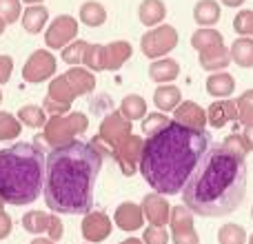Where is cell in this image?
Returning a JSON list of instances; mask_svg holds the SVG:
<instances>
[{"label":"cell","instance_id":"obj_23","mask_svg":"<svg viewBox=\"0 0 253 244\" xmlns=\"http://www.w3.org/2000/svg\"><path fill=\"white\" fill-rule=\"evenodd\" d=\"M167 16V7L162 0H142L138 7V18L144 27H158Z\"/></svg>","mask_w":253,"mask_h":244},{"label":"cell","instance_id":"obj_47","mask_svg":"<svg viewBox=\"0 0 253 244\" xmlns=\"http://www.w3.org/2000/svg\"><path fill=\"white\" fill-rule=\"evenodd\" d=\"M120 244H144L142 240H138V238H126V240H123Z\"/></svg>","mask_w":253,"mask_h":244},{"label":"cell","instance_id":"obj_55","mask_svg":"<svg viewBox=\"0 0 253 244\" xmlns=\"http://www.w3.org/2000/svg\"><path fill=\"white\" fill-rule=\"evenodd\" d=\"M87 244H89V242H87Z\"/></svg>","mask_w":253,"mask_h":244},{"label":"cell","instance_id":"obj_48","mask_svg":"<svg viewBox=\"0 0 253 244\" xmlns=\"http://www.w3.org/2000/svg\"><path fill=\"white\" fill-rule=\"evenodd\" d=\"M2 34H4V20L0 18V36H2Z\"/></svg>","mask_w":253,"mask_h":244},{"label":"cell","instance_id":"obj_26","mask_svg":"<svg viewBox=\"0 0 253 244\" xmlns=\"http://www.w3.org/2000/svg\"><path fill=\"white\" fill-rule=\"evenodd\" d=\"M153 102L160 111H175L178 105L182 102V93L175 84H160L153 93Z\"/></svg>","mask_w":253,"mask_h":244},{"label":"cell","instance_id":"obj_18","mask_svg":"<svg viewBox=\"0 0 253 244\" xmlns=\"http://www.w3.org/2000/svg\"><path fill=\"white\" fill-rule=\"evenodd\" d=\"M198 62H200L202 69L215 74V71H222L224 67L231 65V53H229V47L218 44V47H211L207 51L198 53Z\"/></svg>","mask_w":253,"mask_h":244},{"label":"cell","instance_id":"obj_20","mask_svg":"<svg viewBox=\"0 0 253 244\" xmlns=\"http://www.w3.org/2000/svg\"><path fill=\"white\" fill-rule=\"evenodd\" d=\"M180 76V65L173 58H160V60H153L149 65V78L153 82H173Z\"/></svg>","mask_w":253,"mask_h":244},{"label":"cell","instance_id":"obj_42","mask_svg":"<svg viewBox=\"0 0 253 244\" xmlns=\"http://www.w3.org/2000/svg\"><path fill=\"white\" fill-rule=\"evenodd\" d=\"M11 71H13L11 56H2V53H0V84L9 82V78H11Z\"/></svg>","mask_w":253,"mask_h":244},{"label":"cell","instance_id":"obj_50","mask_svg":"<svg viewBox=\"0 0 253 244\" xmlns=\"http://www.w3.org/2000/svg\"><path fill=\"white\" fill-rule=\"evenodd\" d=\"M247 244H253V233H251L249 238H247Z\"/></svg>","mask_w":253,"mask_h":244},{"label":"cell","instance_id":"obj_19","mask_svg":"<svg viewBox=\"0 0 253 244\" xmlns=\"http://www.w3.org/2000/svg\"><path fill=\"white\" fill-rule=\"evenodd\" d=\"M133 53V47L126 40H114L105 44V71H118Z\"/></svg>","mask_w":253,"mask_h":244},{"label":"cell","instance_id":"obj_28","mask_svg":"<svg viewBox=\"0 0 253 244\" xmlns=\"http://www.w3.org/2000/svg\"><path fill=\"white\" fill-rule=\"evenodd\" d=\"M120 114L125 116L126 120H142L144 116H147V100H144L142 96H138V93H129V96L123 98V102H120Z\"/></svg>","mask_w":253,"mask_h":244},{"label":"cell","instance_id":"obj_35","mask_svg":"<svg viewBox=\"0 0 253 244\" xmlns=\"http://www.w3.org/2000/svg\"><path fill=\"white\" fill-rule=\"evenodd\" d=\"M89 42H84V40H74V42H69L65 49H62V60L67 62V65H83V56L84 51H87Z\"/></svg>","mask_w":253,"mask_h":244},{"label":"cell","instance_id":"obj_16","mask_svg":"<svg viewBox=\"0 0 253 244\" xmlns=\"http://www.w3.org/2000/svg\"><path fill=\"white\" fill-rule=\"evenodd\" d=\"M114 222L120 231H126V233L138 231V229H142V224H144L142 206L135 204V202H123L114 213Z\"/></svg>","mask_w":253,"mask_h":244},{"label":"cell","instance_id":"obj_45","mask_svg":"<svg viewBox=\"0 0 253 244\" xmlns=\"http://www.w3.org/2000/svg\"><path fill=\"white\" fill-rule=\"evenodd\" d=\"M220 2L224 7H240V4H245V0H220Z\"/></svg>","mask_w":253,"mask_h":244},{"label":"cell","instance_id":"obj_5","mask_svg":"<svg viewBox=\"0 0 253 244\" xmlns=\"http://www.w3.org/2000/svg\"><path fill=\"white\" fill-rule=\"evenodd\" d=\"M93 89H96V76L89 69H84V67H71L69 71L56 76V78L49 82L47 98L60 102V105L71 107V102H74L76 98L87 96Z\"/></svg>","mask_w":253,"mask_h":244},{"label":"cell","instance_id":"obj_44","mask_svg":"<svg viewBox=\"0 0 253 244\" xmlns=\"http://www.w3.org/2000/svg\"><path fill=\"white\" fill-rule=\"evenodd\" d=\"M242 138H245L249 151H253V124H247L245 126V131H242Z\"/></svg>","mask_w":253,"mask_h":244},{"label":"cell","instance_id":"obj_24","mask_svg":"<svg viewBox=\"0 0 253 244\" xmlns=\"http://www.w3.org/2000/svg\"><path fill=\"white\" fill-rule=\"evenodd\" d=\"M222 16L218 0H198L193 7V20L200 27H213Z\"/></svg>","mask_w":253,"mask_h":244},{"label":"cell","instance_id":"obj_15","mask_svg":"<svg viewBox=\"0 0 253 244\" xmlns=\"http://www.w3.org/2000/svg\"><path fill=\"white\" fill-rule=\"evenodd\" d=\"M173 122L193 131H207V111L196 102H180L173 111Z\"/></svg>","mask_w":253,"mask_h":244},{"label":"cell","instance_id":"obj_21","mask_svg":"<svg viewBox=\"0 0 253 244\" xmlns=\"http://www.w3.org/2000/svg\"><path fill=\"white\" fill-rule=\"evenodd\" d=\"M20 18L27 34H40L49 20V9L42 7V4H29L27 9H22Z\"/></svg>","mask_w":253,"mask_h":244},{"label":"cell","instance_id":"obj_25","mask_svg":"<svg viewBox=\"0 0 253 244\" xmlns=\"http://www.w3.org/2000/svg\"><path fill=\"white\" fill-rule=\"evenodd\" d=\"M229 53H231V62H236L242 69L253 67V38H249V36L236 38L229 47Z\"/></svg>","mask_w":253,"mask_h":244},{"label":"cell","instance_id":"obj_34","mask_svg":"<svg viewBox=\"0 0 253 244\" xmlns=\"http://www.w3.org/2000/svg\"><path fill=\"white\" fill-rule=\"evenodd\" d=\"M220 244H247V231L240 224H222L218 231Z\"/></svg>","mask_w":253,"mask_h":244},{"label":"cell","instance_id":"obj_3","mask_svg":"<svg viewBox=\"0 0 253 244\" xmlns=\"http://www.w3.org/2000/svg\"><path fill=\"white\" fill-rule=\"evenodd\" d=\"M209 149V133L193 131L171 120L156 135L144 140L138 171L144 182L160 196L182 193L189 175Z\"/></svg>","mask_w":253,"mask_h":244},{"label":"cell","instance_id":"obj_11","mask_svg":"<svg viewBox=\"0 0 253 244\" xmlns=\"http://www.w3.org/2000/svg\"><path fill=\"white\" fill-rule=\"evenodd\" d=\"M56 67L58 62L53 58V53L47 51V49H38V51H34L27 58L25 67H22V78H25V82L31 84L44 82V80H49L56 74Z\"/></svg>","mask_w":253,"mask_h":244},{"label":"cell","instance_id":"obj_51","mask_svg":"<svg viewBox=\"0 0 253 244\" xmlns=\"http://www.w3.org/2000/svg\"><path fill=\"white\" fill-rule=\"evenodd\" d=\"M2 206H4V200H2V198H0V211H4Z\"/></svg>","mask_w":253,"mask_h":244},{"label":"cell","instance_id":"obj_30","mask_svg":"<svg viewBox=\"0 0 253 244\" xmlns=\"http://www.w3.org/2000/svg\"><path fill=\"white\" fill-rule=\"evenodd\" d=\"M51 218L53 213H47V211H27L22 215V229L29 233H47Z\"/></svg>","mask_w":253,"mask_h":244},{"label":"cell","instance_id":"obj_53","mask_svg":"<svg viewBox=\"0 0 253 244\" xmlns=\"http://www.w3.org/2000/svg\"><path fill=\"white\" fill-rule=\"evenodd\" d=\"M0 102H2V91H0Z\"/></svg>","mask_w":253,"mask_h":244},{"label":"cell","instance_id":"obj_37","mask_svg":"<svg viewBox=\"0 0 253 244\" xmlns=\"http://www.w3.org/2000/svg\"><path fill=\"white\" fill-rule=\"evenodd\" d=\"M169 122L171 120L167 118L165 114H160V111H156V114H147L142 118V133H147V138L149 135H156L158 131H162Z\"/></svg>","mask_w":253,"mask_h":244},{"label":"cell","instance_id":"obj_12","mask_svg":"<svg viewBox=\"0 0 253 244\" xmlns=\"http://www.w3.org/2000/svg\"><path fill=\"white\" fill-rule=\"evenodd\" d=\"M78 36V20L74 16H62L53 18L51 25L44 31V44L49 49H65L69 42H74Z\"/></svg>","mask_w":253,"mask_h":244},{"label":"cell","instance_id":"obj_32","mask_svg":"<svg viewBox=\"0 0 253 244\" xmlns=\"http://www.w3.org/2000/svg\"><path fill=\"white\" fill-rule=\"evenodd\" d=\"M22 124L9 111H0V142H9V140H16V135H20Z\"/></svg>","mask_w":253,"mask_h":244},{"label":"cell","instance_id":"obj_8","mask_svg":"<svg viewBox=\"0 0 253 244\" xmlns=\"http://www.w3.org/2000/svg\"><path fill=\"white\" fill-rule=\"evenodd\" d=\"M175 47H178V31L171 25H158L140 38V49L151 60H160Z\"/></svg>","mask_w":253,"mask_h":244},{"label":"cell","instance_id":"obj_33","mask_svg":"<svg viewBox=\"0 0 253 244\" xmlns=\"http://www.w3.org/2000/svg\"><path fill=\"white\" fill-rule=\"evenodd\" d=\"M83 65L84 69L93 71H105V44H89L87 51L83 56Z\"/></svg>","mask_w":253,"mask_h":244},{"label":"cell","instance_id":"obj_2","mask_svg":"<svg viewBox=\"0 0 253 244\" xmlns=\"http://www.w3.org/2000/svg\"><path fill=\"white\" fill-rule=\"evenodd\" d=\"M245 196L247 160L222 144H209L182 189V204L193 215L220 218L233 213L245 202Z\"/></svg>","mask_w":253,"mask_h":244},{"label":"cell","instance_id":"obj_38","mask_svg":"<svg viewBox=\"0 0 253 244\" xmlns=\"http://www.w3.org/2000/svg\"><path fill=\"white\" fill-rule=\"evenodd\" d=\"M22 16L20 0H0V18L4 20V25L16 22Z\"/></svg>","mask_w":253,"mask_h":244},{"label":"cell","instance_id":"obj_10","mask_svg":"<svg viewBox=\"0 0 253 244\" xmlns=\"http://www.w3.org/2000/svg\"><path fill=\"white\" fill-rule=\"evenodd\" d=\"M142 147H144V140L140 138V135L131 133V135H126L114 151H111L116 164L120 166L123 175H126V178H131L133 173H138L140 158H142Z\"/></svg>","mask_w":253,"mask_h":244},{"label":"cell","instance_id":"obj_39","mask_svg":"<svg viewBox=\"0 0 253 244\" xmlns=\"http://www.w3.org/2000/svg\"><path fill=\"white\" fill-rule=\"evenodd\" d=\"M222 147L227 149V151H231V153H236V156H240V158H247V153H249V147H247V142H245V138H242V133H231V135H227V138H224V142H222Z\"/></svg>","mask_w":253,"mask_h":244},{"label":"cell","instance_id":"obj_4","mask_svg":"<svg viewBox=\"0 0 253 244\" xmlns=\"http://www.w3.org/2000/svg\"><path fill=\"white\" fill-rule=\"evenodd\" d=\"M44 187V151L38 144L18 142L0 149V198L4 204L36 202Z\"/></svg>","mask_w":253,"mask_h":244},{"label":"cell","instance_id":"obj_27","mask_svg":"<svg viewBox=\"0 0 253 244\" xmlns=\"http://www.w3.org/2000/svg\"><path fill=\"white\" fill-rule=\"evenodd\" d=\"M218 44H224V38L218 29H211V27H200V29H196L191 36V47L196 49L198 53L207 51V49H211V47H218Z\"/></svg>","mask_w":253,"mask_h":244},{"label":"cell","instance_id":"obj_1","mask_svg":"<svg viewBox=\"0 0 253 244\" xmlns=\"http://www.w3.org/2000/svg\"><path fill=\"white\" fill-rule=\"evenodd\" d=\"M102 169V156L91 142L74 140L51 149L44 158V204L53 213L87 215L93 206V189Z\"/></svg>","mask_w":253,"mask_h":244},{"label":"cell","instance_id":"obj_6","mask_svg":"<svg viewBox=\"0 0 253 244\" xmlns=\"http://www.w3.org/2000/svg\"><path fill=\"white\" fill-rule=\"evenodd\" d=\"M89 129V118L80 111H69L65 116H51L47 124L42 126L40 140L47 144L49 149H58L65 144L74 142L78 135H83Z\"/></svg>","mask_w":253,"mask_h":244},{"label":"cell","instance_id":"obj_13","mask_svg":"<svg viewBox=\"0 0 253 244\" xmlns=\"http://www.w3.org/2000/svg\"><path fill=\"white\" fill-rule=\"evenodd\" d=\"M111 229H114V224H111L109 215L102 213V211H89L83 218V224H80L83 238L89 244L107 240V238L111 236Z\"/></svg>","mask_w":253,"mask_h":244},{"label":"cell","instance_id":"obj_40","mask_svg":"<svg viewBox=\"0 0 253 244\" xmlns=\"http://www.w3.org/2000/svg\"><path fill=\"white\" fill-rule=\"evenodd\" d=\"M169 233H167V229L165 227H151L149 224L147 229H144V233H142V242L144 244H167L169 242Z\"/></svg>","mask_w":253,"mask_h":244},{"label":"cell","instance_id":"obj_43","mask_svg":"<svg viewBox=\"0 0 253 244\" xmlns=\"http://www.w3.org/2000/svg\"><path fill=\"white\" fill-rule=\"evenodd\" d=\"M11 218H9L7 211H0V240H4V238L11 233Z\"/></svg>","mask_w":253,"mask_h":244},{"label":"cell","instance_id":"obj_7","mask_svg":"<svg viewBox=\"0 0 253 244\" xmlns=\"http://www.w3.org/2000/svg\"><path fill=\"white\" fill-rule=\"evenodd\" d=\"M131 133H133L131 120H126L120 111H111V114H107L105 118H102L98 135L91 140V147L96 149L100 156H107V153L114 151L126 135H131Z\"/></svg>","mask_w":253,"mask_h":244},{"label":"cell","instance_id":"obj_54","mask_svg":"<svg viewBox=\"0 0 253 244\" xmlns=\"http://www.w3.org/2000/svg\"><path fill=\"white\" fill-rule=\"evenodd\" d=\"M251 218H253V206H251Z\"/></svg>","mask_w":253,"mask_h":244},{"label":"cell","instance_id":"obj_22","mask_svg":"<svg viewBox=\"0 0 253 244\" xmlns=\"http://www.w3.org/2000/svg\"><path fill=\"white\" fill-rule=\"evenodd\" d=\"M236 91V80L227 71H215L207 78V93L213 98H229Z\"/></svg>","mask_w":253,"mask_h":244},{"label":"cell","instance_id":"obj_29","mask_svg":"<svg viewBox=\"0 0 253 244\" xmlns=\"http://www.w3.org/2000/svg\"><path fill=\"white\" fill-rule=\"evenodd\" d=\"M107 20V9L105 4L96 2V0H87L80 7V22H84L87 27H100Z\"/></svg>","mask_w":253,"mask_h":244},{"label":"cell","instance_id":"obj_52","mask_svg":"<svg viewBox=\"0 0 253 244\" xmlns=\"http://www.w3.org/2000/svg\"><path fill=\"white\" fill-rule=\"evenodd\" d=\"M249 38H253V22H251V29H249Z\"/></svg>","mask_w":253,"mask_h":244},{"label":"cell","instance_id":"obj_14","mask_svg":"<svg viewBox=\"0 0 253 244\" xmlns=\"http://www.w3.org/2000/svg\"><path fill=\"white\" fill-rule=\"evenodd\" d=\"M142 213H144V220H149L151 227H165L169 224V218H171V204L167 202L165 196L160 193H147L142 198Z\"/></svg>","mask_w":253,"mask_h":244},{"label":"cell","instance_id":"obj_17","mask_svg":"<svg viewBox=\"0 0 253 244\" xmlns=\"http://www.w3.org/2000/svg\"><path fill=\"white\" fill-rule=\"evenodd\" d=\"M238 120V105L236 100H218L207 109V124L213 129H222L229 122Z\"/></svg>","mask_w":253,"mask_h":244},{"label":"cell","instance_id":"obj_41","mask_svg":"<svg viewBox=\"0 0 253 244\" xmlns=\"http://www.w3.org/2000/svg\"><path fill=\"white\" fill-rule=\"evenodd\" d=\"M251 22H253V9H242V11H238V16L233 18V29L240 36H249Z\"/></svg>","mask_w":253,"mask_h":244},{"label":"cell","instance_id":"obj_46","mask_svg":"<svg viewBox=\"0 0 253 244\" xmlns=\"http://www.w3.org/2000/svg\"><path fill=\"white\" fill-rule=\"evenodd\" d=\"M29 244H56V242H51L49 238H36V240H31Z\"/></svg>","mask_w":253,"mask_h":244},{"label":"cell","instance_id":"obj_31","mask_svg":"<svg viewBox=\"0 0 253 244\" xmlns=\"http://www.w3.org/2000/svg\"><path fill=\"white\" fill-rule=\"evenodd\" d=\"M18 120H20V124L25 126H31V129H42L44 124H47L49 116L44 114L42 107H36V105H25L20 111H18L16 116Z\"/></svg>","mask_w":253,"mask_h":244},{"label":"cell","instance_id":"obj_36","mask_svg":"<svg viewBox=\"0 0 253 244\" xmlns=\"http://www.w3.org/2000/svg\"><path fill=\"white\" fill-rule=\"evenodd\" d=\"M236 105H238V120L245 126L253 124V89H247L236 100Z\"/></svg>","mask_w":253,"mask_h":244},{"label":"cell","instance_id":"obj_49","mask_svg":"<svg viewBox=\"0 0 253 244\" xmlns=\"http://www.w3.org/2000/svg\"><path fill=\"white\" fill-rule=\"evenodd\" d=\"M25 2H27V4H40L42 0H25Z\"/></svg>","mask_w":253,"mask_h":244},{"label":"cell","instance_id":"obj_9","mask_svg":"<svg viewBox=\"0 0 253 244\" xmlns=\"http://www.w3.org/2000/svg\"><path fill=\"white\" fill-rule=\"evenodd\" d=\"M169 227H171L169 236L173 244H200V236H198L196 227H193V213L189 206L184 204L171 206Z\"/></svg>","mask_w":253,"mask_h":244}]
</instances>
